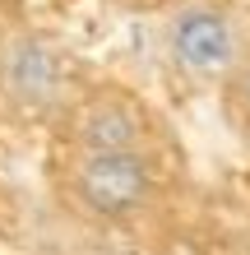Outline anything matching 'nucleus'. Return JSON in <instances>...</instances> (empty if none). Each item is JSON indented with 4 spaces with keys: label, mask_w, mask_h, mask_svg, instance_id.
I'll use <instances>...</instances> for the list:
<instances>
[{
    "label": "nucleus",
    "mask_w": 250,
    "mask_h": 255,
    "mask_svg": "<svg viewBox=\"0 0 250 255\" xmlns=\"http://www.w3.org/2000/svg\"><path fill=\"white\" fill-rule=\"evenodd\" d=\"M75 195L93 218H130L149 204L153 172L139 153H83L75 172Z\"/></svg>",
    "instance_id": "obj_1"
},
{
    "label": "nucleus",
    "mask_w": 250,
    "mask_h": 255,
    "mask_svg": "<svg viewBox=\"0 0 250 255\" xmlns=\"http://www.w3.org/2000/svg\"><path fill=\"white\" fill-rule=\"evenodd\" d=\"M0 88L19 112H47L56 107L61 93V56H56L42 37H9L0 47Z\"/></svg>",
    "instance_id": "obj_2"
},
{
    "label": "nucleus",
    "mask_w": 250,
    "mask_h": 255,
    "mask_svg": "<svg viewBox=\"0 0 250 255\" xmlns=\"http://www.w3.org/2000/svg\"><path fill=\"white\" fill-rule=\"evenodd\" d=\"M171 56L181 61L190 74H218L237 65V42H232V23L223 9L209 5H185L171 19Z\"/></svg>",
    "instance_id": "obj_3"
},
{
    "label": "nucleus",
    "mask_w": 250,
    "mask_h": 255,
    "mask_svg": "<svg viewBox=\"0 0 250 255\" xmlns=\"http://www.w3.org/2000/svg\"><path fill=\"white\" fill-rule=\"evenodd\" d=\"M139 116L121 98H93L79 116V148L83 153H135Z\"/></svg>",
    "instance_id": "obj_4"
},
{
    "label": "nucleus",
    "mask_w": 250,
    "mask_h": 255,
    "mask_svg": "<svg viewBox=\"0 0 250 255\" xmlns=\"http://www.w3.org/2000/svg\"><path fill=\"white\" fill-rule=\"evenodd\" d=\"M227 93H232V98H237L241 107L250 112V51L241 56L237 65H232V74H227Z\"/></svg>",
    "instance_id": "obj_5"
}]
</instances>
